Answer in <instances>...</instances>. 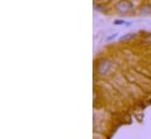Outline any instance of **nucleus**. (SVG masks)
<instances>
[{"mask_svg": "<svg viewBox=\"0 0 151 139\" xmlns=\"http://www.w3.org/2000/svg\"><path fill=\"white\" fill-rule=\"evenodd\" d=\"M115 8H116V11H117L118 13H121V14H127V13H129V12L132 9V4H131L130 1H128V0H121V1H118V2L116 4Z\"/></svg>", "mask_w": 151, "mask_h": 139, "instance_id": "2", "label": "nucleus"}, {"mask_svg": "<svg viewBox=\"0 0 151 139\" xmlns=\"http://www.w3.org/2000/svg\"><path fill=\"white\" fill-rule=\"evenodd\" d=\"M132 37H135V34H134V33H130V34L125 35V36H122L119 40H121V41H127V40H130V39H132Z\"/></svg>", "mask_w": 151, "mask_h": 139, "instance_id": "4", "label": "nucleus"}, {"mask_svg": "<svg viewBox=\"0 0 151 139\" xmlns=\"http://www.w3.org/2000/svg\"><path fill=\"white\" fill-rule=\"evenodd\" d=\"M111 67H113V64H111L110 60L102 59V60H100L96 63V71H97L99 75H102L103 76V75H107L111 70Z\"/></svg>", "mask_w": 151, "mask_h": 139, "instance_id": "1", "label": "nucleus"}, {"mask_svg": "<svg viewBox=\"0 0 151 139\" xmlns=\"http://www.w3.org/2000/svg\"><path fill=\"white\" fill-rule=\"evenodd\" d=\"M151 12V5H144L143 7H141V13L142 14H149Z\"/></svg>", "mask_w": 151, "mask_h": 139, "instance_id": "3", "label": "nucleus"}, {"mask_svg": "<svg viewBox=\"0 0 151 139\" xmlns=\"http://www.w3.org/2000/svg\"><path fill=\"white\" fill-rule=\"evenodd\" d=\"M116 36H117V34L115 33V34H113V35H111V36H109V37H107V40L109 41V40H111V39H114V37H116Z\"/></svg>", "mask_w": 151, "mask_h": 139, "instance_id": "5", "label": "nucleus"}]
</instances>
